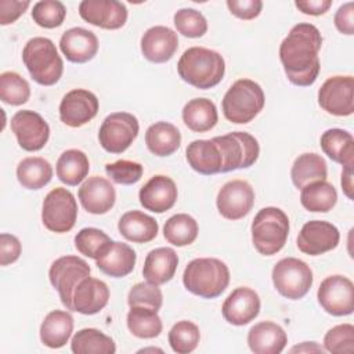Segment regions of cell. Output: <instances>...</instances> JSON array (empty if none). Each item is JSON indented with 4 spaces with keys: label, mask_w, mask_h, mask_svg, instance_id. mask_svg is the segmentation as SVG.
Returning <instances> with one entry per match:
<instances>
[{
    "label": "cell",
    "mask_w": 354,
    "mask_h": 354,
    "mask_svg": "<svg viewBox=\"0 0 354 354\" xmlns=\"http://www.w3.org/2000/svg\"><path fill=\"white\" fill-rule=\"evenodd\" d=\"M112 239L102 231L94 227L82 228L75 235V248L86 257L97 260L100 254L106 249Z\"/></svg>",
    "instance_id": "obj_43"
},
{
    "label": "cell",
    "mask_w": 354,
    "mask_h": 354,
    "mask_svg": "<svg viewBox=\"0 0 354 354\" xmlns=\"http://www.w3.org/2000/svg\"><path fill=\"white\" fill-rule=\"evenodd\" d=\"M66 17L65 6L58 0H41L33 4L32 19L41 28L54 29L62 25Z\"/></svg>",
    "instance_id": "obj_44"
},
{
    "label": "cell",
    "mask_w": 354,
    "mask_h": 354,
    "mask_svg": "<svg viewBox=\"0 0 354 354\" xmlns=\"http://www.w3.org/2000/svg\"><path fill=\"white\" fill-rule=\"evenodd\" d=\"M30 6L28 0H0V24H14Z\"/></svg>",
    "instance_id": "obj_51"
},
{
    "label": "cell",
    "mask_w": 354,
    "mask_h": 354,
    "mask_svg": "<svg viewBox=\"0 0 354 354\" xmlns=\"http://www.w3.org/2000/svg\"><path fill=\"white\" fill-rule=\"evenodd\" d=\"M264 102V91L259 83L252 79H239L224 94L221 108L227 120L245 124L263 111Z\"/></svg>",
    "instance_id": "obj_6"
},
{
    "label": "cell",
    "mask_w": 354,
    "mask_h": 354,
    "mask_svg": "<svg viewBox=\"0 0 354 354\" xmlns=\"http://www.w3.org/2000/svg\"><path fill=\"white\" fill-rule=\"evenodd\" d=\"M260 297L256 290L248 286L234 289L223 303L221 313L224 319L235 326L252 322L260 313Z\"/></svg>",
    "instance_id": "obj_19"
},
{
    "label": "cell",
    "mask_w": 354,
    "mask_h": 354,
    "mask_svg": "<svg viewBox=\"0 0 354 354\" xmlns=\"http://www.w3.org/2000/svg\"><path fill=\"white\" fill-rule=\"evenodd\" d=\"M126 322L130 333L140 339H153L159 336L163 329L158 311L148 307H130Z\"/></svg>",
    "instance_id": "obj_39"
},
{
    "label": "cell",
    "mask_w": 354,
    "mask_h": 354,
    "mask_svg": "<svg viewBox=\"0 0 354 354\" xmlns=\"http://www.w3.org/2000/svg\"><path fill=\"white\" fill-rule=\"evenodd\" d=\"M178 48L177 33L163 25L147 29L141 37V53L151 62L162 64L173 58Z\"/></svg>",
    "instance_id": "obj_22"
},
{
    "label": "cell",
    "mask_w": 354,
    "mask_h": 354,
    "mask_svg": "<svg viewBox=\"0 0 354 354\" xmlns=\"http://www.w3.org/2000/svg\"><path fill=\"white\" fill-rule=\"evenodd\" d=\"M342 189L344 192V195L348 198V199H353L354 195H353V166H346L343 167V171H342Z\"/></svg>",
    "instance_id": "obj_54"
},
{
    "label": "cell",
    "mask_w": 354,
    "mask_h": 354,
    "mask_svg": "<svg viewBox=\"0 0 354 354\" xmlns=\"http://www.w3.org/2000/svg\"><path fill=\"white\" fill-rule=\"evenodd\" d=\"M227 7L232 15L239 19L250 21L260 15L263 8L261 0H227Z\"/></svg>",
    "instance_id": "obj_49"
},
{
    "label": "cell",
    "mask_w": 354,
    "mask_h": 354,
    "mask_svg": "<svg viewBox=\"0 0 354 354\" xmlns=\"http://www.w3.org/2000/svg\"><path fill=\"white\" fill-rule=\"evenodd\" d=\"M324 348L333 354L354 353V326L351 324H340L330 328L324 336Z\"/></svg>",
    "instance_id": "obj_46"
},
{
    "label": "cell",
    "mask_w": 354,
    "mask_h": 354,
    "mask_svg": "<svg viewBox=\"0 0 354 354\" xmlns=\"http://www.w3.org/2000/svg\"><path fill=\"white\" fill-rule=\"evenodd\" d=\"M319 106L333 116H350L354 112V77L332 76L318 90Z\"/></svg>",
    "instance_id": "obj_13"
},
{
    "label": "cell",
    "mask_w": 354,
    "mask_h": 354,
    "mask_svg": "<svg viewBox=\"0 0 354 354\" xmlns=\"http://www.w3.org/2000/svg\"><path fill=\"white\" fill-rule=\"evenodd\" d=\"M325 348L315 342H303L299 346L290 348V353H324Z\"/></svg>",
    "instance_id": "obj_55"
},
{
    "label": "cell",
    "mask_w": 354,
    "mask_h": 354,
    "mask_svg": "<svg viewBox=\"0 0 354 354\" xmlns=\"http://www.w3.org/2000/svg\"><path fill=\"white\" fill-rule=\"evenodd\" d=\"M90 170L87 155L80 149L64 151L55 165L57 177L61 183L75 187L86 180Z\"/></svg>",
    "instance_id": "obj_35"
},
{
    "label": "cell",
    "mask_w": 354,
    "mask_h": 354,
    "mask_svg": "<svg viewBox=\"0 0 354 354\" xmlns=\"http://www.w3.org/2000/svg\"><path fill=\"white\" fill-rule=\"evenodd\" d=\"M183 283L192 295L203 299H216L230 283L228 266L214 257L194 259L184 270Z\"/></svg>",
    "instance_id": "obj_3"
},
{
    "label": "cell",
    "mask_w": 354,
    "mask_h": 354,
    "mask_svg": "<svg viewBox=\"0 0 354 354\" xmlns=\"http://www.w3.org/2000/svg\"><path fill=\"white\" fill-rule=\"evenodd\" d=\"M140 351H162V350H159V348H142V350H140Z\"/></svg>",
    "instance_id": "obj_56"
},
{
    "label": "cell",
    "mask_w": 354,
    "mask_h": 354,
    "mask_svg": "<svg viewBox=\"0 0 354 354\" xmlns=\"http://www.w3.org/2000/svg\"><path fill=\"white\" fill-rule=\"evenodd\" d=\"M91 268L86 260L77 256L66 254L54 260L48 270V278L54 289H57L61 303L66 310L73 311L72 299L79 282L90 277Z\"/></svg>",
    "instance_id": "obj_8"
},
{
    "label": "cell",
    "mask_w": 354,
    "mask_h": 354,
    "mask_svg": "<svg viewBox=\"0 0 354 354\" xmlns=\"http://www.w3.org/2000/svg\"><path fill=\"white\" fill-rule=\"evenodd\" d=\"M18 183L26 189H40L53 178V166L40 156H28L17 166Z\"/></svg>",
    "instance_id": "obj_36"
},
{
    "label": "cell",
    "mask_w": 354,
    "mask_h": 354,
    "mask_svg": "<svg viewBox=\"0 0 354 354\" xmlns=\"http://www.w3.org/2000/svg\"><path fill=\"white\" fill-rule=\"evenodd\" d=\"M73 332V317L64 310L50 311L40 325V340L50 348H61Z\"/></svg>",
    "instance_id": "obj_30"
},
{
    "label": "cell",
    "mask_w": 354,
    "mask_h": 354,
    "mask_svg": "<svg viewBox=\"0 0 354 354\" xmlns=\"http://www.w3.org/2000/svg\"><path fill=\"white\" fill-rule=\"evenodd\" d=\"M178 76L188 84L206 90L217 86L225 73V62L220 53L206 47H189L178 59Z\"/></svg>",
    "instance_id": "obj_2"
},
{
    "label": "cell",
    "mask_w": 354,
    "mask_h": 354,
    "mask_svg": "<svg viewBox=\"0 0 354 354\" xmlns=\"http://www.w3.org/2000/svg\"><path fill=\"white\" fill-rule=\"evenodd\" d=\"M188 165L203 176L217 174L223 170V155L213 138L194 140L185 149Z\"/></svg>",
    "instance_id": "obj_27"
},
{
    "label": "cell",
    "mask_w": 354,
    "mask_h": 354,
    "mask_svg": "<svg viewBox=\"0 0 354 354\" xmlns=\"http://www.w3.org/2000/svg\"><path fill=\"white\" fill-rule=\"evenodd\" d=\"M109 300L108 285L97 278L87 277L79 282L73 292L72 306L73 311L83 315H93L100 313Z\"/></svg>",
    "instance_id": "obj_24"
},
{
    "label": "cell",
    "mask_w": 354,
    "mask_h": 354,
    "mask_svg": "<svg viewBox=\"0 0 354 354\" xmlns=\"http://www.w3.org/2000/svg\"><path fill=\"white\" fill-rule=\"evenodd\" d=\"M319 306L333 317L350 315L354 311V285L344 275L326 277L317 292Z\"/></svg>",
    "instance_id": "obj_12"
},
{
    "label": "cell",
    "mask_w": 354,
    "mask_h": 354,
    "mask_svg": "<svg viewBox=\"0 0 354 354\" xmlns=\"http://www.w3.org/2000/svg\"><path fill=\"white\" fill-rule=\"evenodd\" d=\"M105 173L116 184L131 185L141 180L144 167L138 162L120 159V160H116L112 163H106Z\"/></svg>",
    "instance_id": "obj_48"
},
{
    "label": "cell",
    "mask_w": 354,
    "mask_h": 354,
    "mask_svg": "<svg viewBox=\"0 0 354 354\" xmlns=\"http://www.w3.org/2000/svg\"><path fill=\"white\" fill-rule=\"evenodd\" d=\"M177 266L178 256L174 249L156 248L147 254L144 260L142 275L151 283L163 285L174 277Z\"/></svg>",
    "instance_id": "obj_28"
},
{
    "label": "cell",
    "mask_w": 354,
    "mask_h": 354,
    "mask_svg": "<svg viewBox=\"0 0 354 354\" xmlns=\"http://www.w3.org/2000/svg\"><path fill=\"white\" fill-rule=\"evenodd\" d=\"M295 6L299 8V11H301L306 15H322L325 14L330 6L332 1L330 0H296Z\"/></svg>",
    "instance_id": "obj_53"
},
{
    "label": "cell",
    "mask_w": 354,
    "mask_h": 354,
    "mask_svg": "<svg viewBox=\"0 0 354 354\" xmlns=\"http://www.w3.org/2000/svg\"><path fill=\"white\" fill-rule=\"evenodd\" d=\"M223 155L221 173L236 169H248L256 163L260 155L259 141L246 131H232L213 137Z\"/></svg>",
    "instance_id": "obj_9"
},
{
    "label": "cell",
    "mask_w": 354,
    "mask_h": 354,
    "mask_svg": "<svg viewBox=\"0 0 354 354\" xmlns=\"http://www.w3.org/2000/svg\"><path fill=\"white\" fill-rule=\"evenodd\" d=\"M21 252L22 246L15 235L7 232L0 235V264L3 267L15 263L19 259Z\"/></svg>",
    "instance_id": "obj_50"
},
{
    "label": "cell",
    "mask_w": 354,
    "mask_h": 354,
    "mask_svg": "<svg viewBox=\"0 0 354 354\" xmlns=\"http://www.w3.org/2000/svg\"><path fill=\"white\" fill-rule=\"evenodd\" d=\"M333 21L340 33L351 36L354 33V3L348 1L340 6L335 12Z\"/></svg>",
    "instance_id": "obj_52"
},
{
    "label": "cell",
    "mask_w": 354,
    "mask_h": 354,
    "mask_svg": "<svg viewBox=\"0 0 354 354\" xmlns=\"http://www.w3.org/2000/svg\"><path fill=\"white\" fill-rule=\"evenodd\" d=\"M80 17L102 29H120L127 21V8L118 0H83L79 4Z\"/></svg>",
    "instance_id": "obj_18"
},
{
    "label": "cell",
    "mask_w": 354,
    "mask_h": 354,
    "mask_svg": "<svg viewBox=\"0 0 354 354\" xmlns=\"http://www.w3.org/2000/svg\"><path fill=\"white\" fill-rule=\"evenodd\" d=\"M178 196L176 183L165 174L151 177L138 192V199L145 210L153 213H165L170 210Z\"/></svg>",
    "instance_id": "obj_20"
},
{
    "label": "cell",
    "mask_w": 354,
    "mask_h": 354,
    "mask_svg": "<svg viewBox=\"0 0 354 354\" xmlns=\"http://www.w3.org/2000/svg\"><path fill=\"white\" fill-rule=\"evenodd\" d=\"M77 218V203L73 194L62 187L51 189L41 206L43 225L55 234H64L75 227Z\"/></svg>",
    "instance_id": "obj_10"
},
{
    "label": "cell",
    "mask_w": 354,
    "mask_h": 354,
    "mask_svg": "<svg viewBox=\"0 0 354 354\" xmlns=\"http://www.w3.org/2000/svg\"><path fill=\"white\" fill-rule=\"evenodd\" d=\"M138 130L140 124L133 113L113 112L102 120L98 141L106 152L122 153L137 138Z\"/></svg>",
    "instance_id": "obj_11"
},
{
    "label": "cell",
    "mask_w": 354,
    "mask_h": 354,
    "mask_svg": "<svg viewBox=\"0 0 354 354\" xmlns=\"http://www.w3.org/2000/svg\"><path fill=\"white\" fill-rule=\"evenodd\" d=\"M118 230L130 242L147 243L156 238L159 225L152 216L141 210H129L119 218Z\"/></svg>",
    "instance_id": "obj_29"
},
{
    "label": "cell",
    "mask_w": 354,
    "mask_h": 354,
    "mask_svg": "<svg viewBox=\"0 0 354 354\" xmlns=\"http://www.w3.org/2000/svg\"><path fill=\"white\" fill-rule=\"evenodd\" d=\"M100 108L98 98L86 88L68 91L59 102V119L69 127H82L95 118Z\"/></svg>",
    "instance_id": "obj_16"
},
{
    "label": "cell",
    "mask_w": 354,
    "mask_h": 354,
    "mask_svg": "<svg viewBox=\"0 0 354 354\" xmlns=\"http://www.w3.org/2000/svg\"><path fill=\"white\" fill-rule=\"evenodd\" d=\"M340 241V232L336 225L324 220L307 221L299 235L297 248L308 256H319L333 250Z\"/></svg>",
    "instance_id": "obj_17"
},
{
    "label": "cell",
    "mask_w": 354,
    "mask_h": 354,
    "mask_svg": "<svg viewBox=\"0 0 354 354\" xmlns=\"http://www.w3.org/2000/svg\"><path fill=\"white\" fill-rule=\"evenodd\" d=\"M271 278L278 293L289 300L304 297L311 289L314 279L310 266L296 257H285L277 261Z\"/></svg>",
    "instance_id": "obj_7"
},
{
    "label": "cell",
    "mask_w": 354,
    "mask_h": 354,
    "mask_svg": "<svg viewBox=\"0 0 354 354\" xmlns=\"http://www.w3.org/2000/svg\"><path fill=\"white\" fill-rule=\"evenodd\" d=\"M171 350L177 354L192 353L201 340V332L198 325L191 321L183 319L176 322L167 335Z\"/></svg>",
    "instance_id": "obj_41"
},
{
    "label": "cell",
    "mask_w": 354,
    "mask_h": 354,
    "mask_svg": "<svg viewBox=\"0 0 354 354\" xmlns=\"http://www.w3.org/2000/svg\"><path fill=\"white\" fill-rule=\"evenodd\" d=\"M322 47L319 29L308 22L295 25L279 46V59L288 80L300 87L314 84L321 62L318 53Z\"/></svg>",
    "instance_id": "obj_1"
},
{
    "label": "cell",
    "mask_w": 354,
    "mask_h": 354,
    "mask_svg": "<svg viewBox=\"0 0 354 354\" xmlns=\"http://www.w3.org/2000/svg\"><path fill=\"white\" fill-rule=\"evenodd\" d=\"M254 203L253 187L245 180H231L225 183L216 199L218 213L227 220L243 218Z\"/></svg>",
    "instance_id": "obj_15"
},
{
    "label": "cell",
    "mask_w": 354,
    "mask_h": 354,
    "mask_svg": "<svg viewBox=\"0 0 354 354\" xmlns=\"http://www.w3.org/2000/svg\"><path fill=\"white\" fill-rule=\"evenodd\" d=\"M336 202V188L326 180L315 181L301 188L300 203L308 212L326 213L335 207Z\"/></svg>",
    "instance_id": "obj_37"
},
{
    "label": "cell",
    "mask_w": 354,
    "mask_h": 354,
    "mask_svg": "<svg viewBox=\"0 0 354 354\" xmlns=\"http://www.w3.org/2000/svg\"><path fill=\"white\" fill-rule=\"evenodd\" d=\"M178 33L185 37H202L207 32V21L203 14L194 8H181L173 17Z\"/></svg>",
    "instance_id": "obj_45"
},
{
    "label": "cell",
    "mask_w": 354,
    "mask_h": 354,
    "mask_svg": "<svg viewBox=\"0 0 354 354\" xmlns=\"http://www.w3.org/2000/svg\"><path fill=\"white\" fill-rule=\"evenodd\" d=\"M11 130L19 147L28 152L40 151L48 141L50 126L40 113L22 109L11 118Z\"/></svg>",
    "instance_id": "obj_14"
},
{
    "label": "cell",
    "mask_w": 354,
    "mask_h": 354,
    "mask_svg": "<svg viewBox=\"0 0 354 354\" xmlns=\"http://www.w3.org/2000/svg\"><path fill=\"white\" fill-rule=\"evenodd\" d=\"M136 261L137 254L131 246L112 241L95 260V266L112 278H123L134 270Z\"/></svg>",
    "instance_id": "obj_26"
},
{
    "label": "cell",
    "mask_w": 354,
    "mask_h": 354,
    "mask_svg": "<svg viewBox=\"0 0 354 354\" xmlns=\"http://www.w3.org/2000/svg\"><path fill=\"white\" fill-rule=\"evenodd\" d=\"M22 61L30 77L41 86L55 84L64 72V61L48 37L29 39L22 50Z\"/></svg>",
    "instance_id": "obj_4"
},
{
    "label": "cell",
    "mask_w": 354,
    "mask_h": 354,
    "mask_svg": "<svg viewBox=\"0 0 354 354\" xmlns=\"http://www.w3.org/2000/svg\"><path fill=\"white\" fill-rule=\"evenodd\" d=\"M292 183L296 188L301 189L303 187L315 183L324 181L328 177V167L325 159L314 152H306L299 155L290 169Z\"/></svg>",
    "instance_id": "obj_33"
},
{
    "label": "cell",
    "mask_w": 354,
    "mask_h": 354,
    "mask_svg": "<svg viewBox=\"0 0 354 354\" xmlns=\"http://www.w3.org/2000/svg\"><path fill=\"white\" fill-rule=\"evenodd\" d=\"M127 303L130 307H148L159 311L163 303V295L159 285L151 282H138L131 286L127 295Z\"/></svg>",
    "instance_id": "obj_47"
},
{
    "label": "cell",
    "mask_w": 354,
    "mask_h": 354,
    "mask_svg": "<svg viewBox=\"0 0 354 354\" xmlns=\"http://www.w3.org/2000/svg\"><path fill=\"white\" fill-rule=\"evenodd\" d=\"M71 350L75 354H113L116 344L104 332L95 328H84L73 335Z\"/></svg>",
    "instance_id": "obj_38"
},
{
    "label": "cell",
    "mask_w": 354,
    "mask_h": 354,
    "mask_svg": "<svg viewBox=\"0 0 354 354\" xmlns=\"http://www.w3.org/2000/svg\"><path fill=\"white\" fill-rule=\"evenodd\" d=\"M198 223L196 220L187 213H177L167 218L163 225L165 239L178 248L191 245L198 236Z\"/></svg>",
    "instance_id": "obj_40"
},
{
    "label": "cell",
    "mask_w": 354,
    "mask_h": 354,
    "mask_svg": "<svg viewBox=\"0 0 354 354\" xmlns=\"http://www.w3.org/2000/svg\"><path fill=\"white\" fill-rule=\"evenodd\" d=\"M145 144L156 156H170L181 144L180 130L169 122H155L145 131Z\"/></svg>",
    "instance_id": "obj_32"
},
{
    "label": "cell",
    "mask_w": 354,
    "mask_h": 354,
    "mask_svg": "<svg viewBox=\"0 0 354 354\" xmlns=\"http://www.w3.org/2000/svg\"><path fill=\"white\" fill-rule=\"evenodd\" d=\"M324 153L343 167L354 165V138L343 129H328L319 138Z\"/></svg>",
    "instance_id": "obj_31"
},
{
    "label": "cell",
    "mask_w": 354,
    "mask_h": 354,
    "mask_svg": "<svg viewBox=\"0 0 354 354\" xmlns=\"http://www.w3.org/2000/svg\"><path fill=\"white\" fill-rule=\"evenodd\" d=\"M77 196L84 210L91 214H105L116 202L115 187L101 176L86 178L77 191Z\"/></svg>",
    "instance_id": "obj_21"
},
{
    "label": "cell",
    "mask_w": 354,
    "mask_h": 354,
    "mask_svg": "<svg viewBox=\"0 0 354 354\" xmlns=\"http://www.w3.org/2000/svg\"><path fill=\"white\" fill-rule=\"evenodd\" d=\"M252 242L263 256L278 253L289 235V217L275 206H267L257 212L252 221Z\"/></svg>",
    "instance_id": "obj_5"
},
{
    "label": "cell",
    "mask_w": 354,
    "mask_h": 354,
    "mask_svg": "<svg viewBox=\"0 0 354 354\" xmlns=\"http://www.w3.org/2000/svg\"><path fill=\"white\" fill-rule=\"evenodd\" d=\"M217 108L207 98H192L183 108V122L195 133L212 130L217 124Z\"/></svg>",
    "instance_id": "obj_34"
},
{
    "label": "cell",
    "mask_w": 354,
    "mask_h": 354,
    "mask_svg": "<svg viewBox=\"0 0 354 354\" xmlns=\"http://www.w3.org/2000/svg\"><path fill=\"white\" fill-rule=\"evenodd\" d=\"M30 97L29 83L17 72H3L0 75V100L8 105H22Z\"/></svg>",
    "instance_id": "obj_42"
},
{
    "label": "cell",
    "mask_w": 354,
    "mask_h": 354,
    "mask_svg": "<svg viewBox=\"0 0 354 354\" xmlns=\"http://www.w3.org/2000/svg\"><path fill=\"white\" fill-rule=\"evenodd\" d=\"M98 39L94 32L84 28H71L59 39V48L68 61L84 64L93 59L98 51Z\"/></svg>",
    "instance_id": "obj_23"
},
{
    "label": "cell",
    "mask_w": 354,
    "mask_h": 354,
    "mask_svg": "<svg viewBox=\"0 0 354 354\" xmlns=\"http://www.w3.org/2000/svg\"><path fill=\"white\" fill-rule=\"evenodd\" d=\"M286 343V332L272 321L257 322L248 332V344L254 354H279Z\"/></svg>",
    "instance_id": "obj_25"
}]
</instances>
